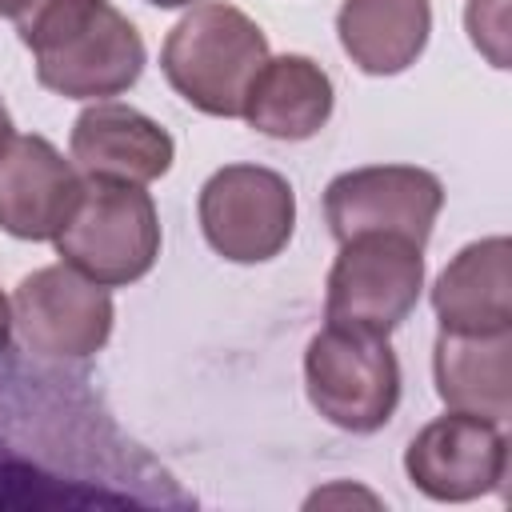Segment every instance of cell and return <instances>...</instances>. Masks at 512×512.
I'll return each instance as SVG.
<instances>
[{
	"mask_svg": "<svg viewBox=\"0 0 512 512\" xmlns=\"http://www.w3.org/2000/svg\"><path fill=\"white\" fill-rule=\"evenodd\" d=\"M84 196V176L44 136H12L0 152V228L16 240H56Z\"/></svg>",
	"mask_w": 512,
	"mask_h": 512,
	"instance_id": "10",
	"label": "cell"
},
{
	"mask_svg": "<svg viewBox=\"0 0 512 512\" xmlns=\"http://www.w3.org/2000/svg\"><path fill=\"white\" fill-rule=\"evenodd\" d=\"M112 316L108 288L64 260L24 276L12 296V328L28 352L48 360H84L100 352L112 336Z\"/></svg>",
	"mask_w": 512,
	"mask_h": 512,
	"instance_id": "7",
	"label": "cell"
},
{
	"mask_svg": "<svg viewBox=\"0 0 512 512\" xmlns=\"http://www.w3.org/2000/svg\"><path fill=\"white\" fill-rule=\"evenodd\" d=\"M268 60V36L252 16L224 0L196 4L164 40L168 84L208 116H240L244 92Z\"/></svg>",
	"mask_w": 512,
	"mask_h": 512,
	"instance_id": "2",
	"label": "cell"
},
{
	"mask_svg": "<svg viewBox=\"0 0 512 512\" xmlns=\"http://www.w3.org/2000/svg\"><path fill=\"white\" fill-rule=\"evenodd\" d=\"M444 208V188L416 164H372L340 172L324 192V216L336 240L360 232H392L412 244H428Z\"/></svg>",
	"mask_w": 512,
	"mask_h": 512,
	"instance_id": "8",
	"label": "cell"
},
{
	"mask_svg": "<svg viewBox=\"0 0 512 512\" xmlns=\"http://www.w3.org/2000/svg\"><path fill=\"white\" fill-rule=\"evenodd\" d=\"M440 332H512V244L476 240L440 272L432 288Z\"/></svg>",
	"mask_w": 512,
	"mask_h": 512,
	"instance_id": "12",
	"label": "cell"
},
{
	"mask_svg": "<svg viewBox=\"0 0 512 512\" xmlns=\"http://www.w3.org/2000/svg\"><path fill=\"white\" fill-rule=\"evenodd\" d=\"M8 336H12V304H8V296L0 292V352L8 348Z\"/></svg>",
	"mask_w": 512,
	"mask_h": 512,
	"instance_id": "16",
	"label": "cell"
},
{
	"mask_svg": "<svg viewBox=\"0 0 512 512\" xmlns=\"http://www.w3.org/2000/svg\"><path fill=\"white\" fill-rule=\"evenodd\" d=\"M36 56V80L68 100H104L144 72V40L108 0H36L12 20Z\"/></svg>",
	"mask_w": 512,
	"mask_h": 512,
	"instance_id": "1",
	"label": "cell"
},
{
	"mask_svg": "<svg viewBox=\"0 0 512 512\" xmlns=\"http://www.w3.org/2000/svg\"><path fill=\"white\" fill-rule=\"evenodd\" d=\"M36 0H0V16H8V20H20L28 8H32Z\"/></svg>",
	"mask_w": 512,
	"mask_h": 512,
	"instance_id": "17",
	"label": "cell"
},
{
	"mask_svg": "<svg viewBox=\"0 0 512 512\" xmlns=\"http://www.w3.org/2000/svg\"><path fill=\"white\" fill-rule=\"evenodd\" d=\"M148 4H156V8H184V4H192V0H148Z\"/></svg>",
	"mask_w": 512,
	"mask_h": 512,
	"instance_id": "19",
	"label": "cell"
},
{
	"mask_svg": "<svg viewBox=\"0 0 512 512\" xmlns=\"http://www.w3.org/2000/svg\"><path fill=\"white\" fill-rule=\"evenodd\" d=\"M404 468L432 500H476L500 488L508 472V436L492 420L448 412L412 436Z\"/></svg>",
	"mask_w": 512,
	"mask_h": 512,
	"instance_id": "9",
	"label": "cell"
},
{
	"mask_svg": "<svg viewBox=\"0 0 512 512\" xmlns=\"http://www.w3.org/2000/svg\"><path fill=\"white\" fill-rule=\"evenodd\" d=\"M204 240L232 264H260L288 248L296 228L292 184L260 164H224L200 188Z\"/></svg>",
	"mask_w": 512,
	"mask_h": 512,
	"instance_id": "6",
	"label": "cell"
},
{
	"mask_svg": "<svg viewBox=\"0 0 512 512\" xmlns=\"http://www.w3.org/2000/svg\"><path fill=\"white\" fill-rule=\"evenodd\" d=\"M424 288V248L392 232H360L340 240L328 272L324 320L352 332L388 336L400 328Z\"/></svg>",
	"mask_w": 512,
	"mask_h": 512,
	"instance_id": "5",
	"label": "cell"
},
{
	"mask_svg": "<svg viewBox=\"0 0 512 512\" xmlns=\"http://www.w3.org/2000/svg\"><path fill=\"white\" fill-rule=\"evenodd\" d=\"M304 388L328 424L344 432H376L400 404V364L388 336L328 324L308 340Z\"/></svg>",
	"mask_w": 512,
	"mask_h": 512,
	"instance_id": "4",
	"label": "cell"
},
{
	"mask_svg": "<svg viewBox=\"0 0 512 512\" xmlns=\"http://www.w3.org/2000/svg\"><path fill=\"white\" fill-rule=\"evenodd\" d=\"M172 136L120 100H96L72 124V164L84 180L152 184L172 168Z\"/></svg>",
	"mask_w": 512,
	"mask_h": 512,
	"instance_id": "11",
	"label": "cell"
},
{
	"mask_svg": "<svg viewBox=\"0 0 512 512\" xmlns=\"http://www.w3.org/2000/svg\"><path fill=\"white\" fill-rule=\"evenodd\" d=\"M436 392L448 412L504 424L512 412V332H440Z\"/></svg>",
	"mask_w": 512,
	"mask_h": 512,
	"instance_id": "13",
	"label": "cell"
},
{
	"mask_svg": "<svg viewBox=\"0 0 512 512\" xmlns=\"http://www.w3.org/2000/svg\"><path fill=\"white\" fill-rule=\"evenodd\" d=\"M340 48L368 76H396L428 44L432 4L428 0H344L336 16Z\"/></svg>",
	"mask_w": 512,
	"mask_h": 512,
	"instance_id": "15",
	"label": "cell"
},
{
	"mask_svg": "<svg viewBox=\"0 0 512 512\" xmlns=\"http://www.w3.org/2000/svg\"><path fill=\"white\" fill-rule=\"evenodd\" d=\"M56 252L104 288L140 280L160 256V220L144 184L84 180V196L56 236Z\"/></svg>",
	"mask_w": 512,
	"mask_h": 512,
	"instance_id": "3",
	"label": "cell"
},
{
	"mask_svg": "<svg viewBox=\"0 0 512 512\" xmlns=\"http://www.w3.org/2000/svg\"><path fill=\"white\" fill-rule=\"evenodd\" d=\"M16 132H12V116H8V108H4V100H0V152H4V144L12 140Z\"/></svg>",
	"mask_w": 512,
	"mask_h": 512,
	"instance_id": "18",
	"label": "cell"
},
{
	"mask_svg": "<svg viewBox=\"0 0 512 512\" xmlns=\"http://www.w3.org/2000/svg\"><path fill=\"white\" fill-rule=\"evenodd\" d=\"M240 116L272 140H308L332 116V80L308 56H268L244 92Z\"/></svg>",
	"mask_w": 512,
	"mask_h": 512,
	"instance_id": "14",
	"label": "cell"
}]
</instances>
